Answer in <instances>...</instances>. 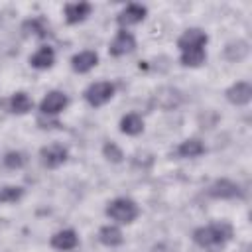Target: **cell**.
Wrapping results in <instances>:
<instances>
[{"instance_id":"obj_14","label":"cell","mask_w":252,"mask_h":252,"mask_svg":"<svg viewBox=\"0 0 252 252\" xmlns=\"http://www.w3.org/2000/svg\"><path fill=\"white\" fill-rule=\"evenodd\" d=\"M96 63H98V55L91 49L79 51L71 57V67L75 73H89L93 67H96Z\"/></svg>"},{"instance_id":"obj_13","label":"cell","mask_w":252,"mask_h":252,"mask_svg":"<svg viewBox=\"0 0 252 252\" xmlns=\"http://www.w3.org/2000/svg\"><path fill=\"white\" fill-rule=\"evenodd\" d=\"M49 244L55 248V250H61V252H67V250H73L79 246V236L75 230L71 228H65V230H59L51 236Z\"/></svg>"},{"instance_id":"obj_2","label":"cell","mask_w":252,"mask_h":252,"mask_svg":"<svg viewBox=\"0 0 252 252\" xmlns=\"http://www.w3.org/2000/svg\"><path fill=\"white\" fill-rule=\"evenodd\" d=\"M106 217L110 220H116L118 224H130L138 219L140 215V207L136 201L128 199V197H118V199H112L106 209H104Z\"/></svg>"},{"instance_id":"obj_20","label":"cell","mask_w":252,"mask_h":252,"mask_svg":"<svg viewBox=\"0 0 252 252\" xmlns=\"http://www.w3.org/2000/svg\"><path fill=\"white\" fill-rule=\"evenodd\" d=\"M201 154H205V146L197 138H187L177 146V156L181 158H199Z\"/></svg>"},{"instance_id":"obj_24","label":"cell","mask_w":252,"mask_h":252,"mask_svg":"<svg viewBox=\"0 0 252 252\" xmlns=\"http://www.w3.org/2000/svg\"><path fill=\"white\" fill-rule=\"evenodd\" d=\"M26 161H28L26 154L24 152H18V150H12V152H8L4 156V165L8 169H22L26 165Z\"/></svg>"},{"instance_id":"obj_1","label":"cell","mask_w":252,"mask_h":252,"mask_svg":"<svg viewBox=\"0 0 252 252\" xmlns=\"http://www.w3.org/2000/svg\"><path fill=\"white\" fill-rule=\"evenodd\" d=\"M230 238H232V224H228L224 220H219V222H213L207 226H199L193 230V242L197 246L209 248V250L222 248Z\"/></svg>"},{"instance_id":"obj_9","label":"cell","mask_w":252,"mask_h":252,"mask_svg":"<svg viewBox=\"0 0 252 252\" xmlns=\"http://www.w3.org/2000/svg\"><path fill=\"white\" fill-rule=\"evenodd\" d=\"M209 41V35L201 30V28H189L185 30L179 39H177V47L181 51H187V49H197V47H205Z\"/></svg>"},{"instance_id":"obj_5","label":"cell","mask_w":252,"mask_h":252,"mask_svg":"<svg viewBox=\"0 0 252 252\" xmlns=\"http://www.w3.org/2000/svg\"><path fill=\"white\" fill-rule=\"evenodd\" d=\"M183 102V94L175 87H159L154 94V104L161 110H173Z\"/></svg>"},{"instance_id":"obj_6","label":"cell","mask_w":252,"mask_h":252,"mask_svg":"<svg viewBox=\"0 0 252 252\" xmlns=\"http://www.w3.org/2000/svg\"><path fill=\"white\" fill-rule=\"evenodd\" d=\"M146 14H148V8L146 6H142V4H128V6H124L118 12L116 24L120 26V30H126L130 26H136V24L144 22Z\"/></svg>"},{"instance_id":"obj_3","label":"cell","mask_w":252,"mask_h":252,"mask_svg":"<svg viewBox=\"0 0 252 252\" xmlns=\"http://www.w3.org/2000/svg\"><path fill=\"white\" fill-rule=\"evenodd\" d=\"M112 96H114V85L108 83V81L93 83V85H89V89L85 91V100H87L91 106H94V108L106 104Z\"/></svg>"},{"instance_id":"obj_25","label":"cell","mask_w":252,"mask_h":252,"mask_svg":"<svg viewBox=\"0 0 252 252\" xmlns=\"http://www.w3.org/2000/svg\"><path fill=\"white\" fill-rule=\"evenodd\" d=\"M102 154H104V158H106L108 161H112V163H120V161L124 159L122 150H120L118 144H114V142H104V146H102Z\"/></svg>"},{"instance_id":"obj_23","label":"cell","mask_w":252,"mask_h":252,"mask_svg":"<svg viewBox=\"0 0 252 252\" xmlns=\"http://www.w3.org/2000/svg\"><path fill=\"white\" fill-rule=\"evenodd\" d=\"M24 197V187L20 185H6L0 189V203H18Z\"/></svg>"},{"instance_id":"obj_22","label":"cell","mask_w":252,"mask_h":252,"mask_svg":"<svg viewBox=\"0 0 252 252\" xmlns=\"http://www.w3.org/2000/svg\"><path fill=\"white\" fill-rule=\"evenodd\" d=\"M181 65L185 67H201L207 59V51L205 47H197V49H187V51H181Z\"/></svg>"},{"instance_id":"obj_11","label":"cell","mask_w":252,"mask_h":252,"mask_svg":"<svg viewBox=\"0 0 252 252\" xmlns=\"http://www.w3.org/2000/svg\"><path fill=\"white\" fill-rule=\"evenodd\" d=\"M224 94H226L228 102H232L236 106H244V104H248L252 100V87L246 81H238V83L230 85Z\"/></svg>"},{"instance_id":"obj_12","label":"cell","mask_w":252,"mask_h":252,"mask_svg":"<svg viewBox=\"0 0 252 252\" xmlns=\"http://www.w3.org/2000/svg\"><path fill=\"white\" fill-rule=\"evenodd\" d=\"M91 12H93L91 2H71V4H65V8H63L65 22L71 26L87 20V16H91Z\"/></svg>"},{"instance_id":"obj_10","label":"cell","mask_w":252,"mask_h":252,"mask_svg":"<svg viewBox=\"0 0 252 252\" xmlns=\"http://www.w3.org/2000/svg\"><path fill=\"white\" fill-rule=\"evenodd\" d=\"M134 47H136V37L126 30H118V33L114 35V39L108 45V53L112 57H122L126 53L134 51Z\"/></svg>"},{"instance_id":"obj_16","label":"cell","mask_w":252,"mask_h":252,"mask_svg":"<svg viewBox=\"0 0 252 252\" xmlns=\"http://www.w3.org/2000/svg\"><path fill=\"white\" fill-rule=\"evenodd\" d=\"M55 63V51H53V47H49V45H43V47H39L32 57H30V65L33 67V69H49L51 65Z\"/></svg>"},{"instance_id":"obj_21","label":"cell","mask_w":252,"mask_h":252,"mask_svg":"<svg viewBox=\"0 0 252 252\" xmlns=\"http://www.w3.org/2000/svg\"><path fill=\"white\" fill-rule=\"evenodd\" d=\"M22 30H24L26 33H32V35L39 37V39L47 37V33H49V26H47V22H45L43 18H32V20H26L24 26H22Z\"/></svg>"},{"instance_id":"obj_7","label":"cell","mask_w":252,"mask_h":252,"mask_svg":"<svg viewBox=\"0 0 252 252\" xmlns=\"http://www.w3.org/2000/svg\"><path fill=\"white\" fill-rule=\"evenodd\" d=\"M67 148L61 146V144H49V146H43L39 150V158H41V163L49 169H55L59 165H63L67 161Z\"/></svg>"},{"instance_id":"obj_19","label":"cell","mask_w":252,"mask_h":252,"mask_svg":"<svg viewBox=\"0 0 252 252\" xmlns=\"http://www.w3.org/2000/svg\"><path fill=\"white\" fill-rule=\"evenodd\" d=\"M32 108H33V100L30 98L28 93L18 91V93H14V94L10 96V110H12L14 114H26V112H30Z\"/></svg>"},{"instance_id":"obj_18","label":"cell","mask_w":252,"mask_h":252,"mask_svg":"<svg viewBox=\"0 0 252 252\" xmlns=\"http://www.w3.org/2000/svg\"><path fill=\"white\" fill-rule=\"evenodd\" d=\"M98 240H100L104 246L114 248V246H120V244L124 242V234H122V230H120L118 226L106 224V226H102V228L98 230Z\"/></svg>"},{"instance_id":"obj_8","label":"cell","mask_w":252,"mask_h":252,"mask_svg":"<svg viewBox=\"0 0 252 252\" xmlns=\"http://www.w3.org/2000/svg\"><path fill=\"white\" fill-rule=\"evenodd\" d=\"M67 104H69V98H67L65 93H61V91H49L43 96V100L39 102V110H41V114L53 116V114L63 112L67 108Z\"/></svg>"},{"instance_id":"obj_15","label":"cell","mask_w":252,"mask_h":252,"mask_svg":"<svg viewBox=\"0 0 252 252\" xmlns=\"http://www.w3.org/2000/svg\"><path fill=\"white\" fill-rule=\"evenodd\" d=\"M248 53H250V45H248V41H244V39L230 41V43H226V47H224V59L230 61V63H238V61L246 59Z\"/></svg>"},{"instance_id":"obj_17","label":"cell","mask_w":252,"mask_h":252,"mask_svg":"<svg viewBox=\"0 0 252 252\" xmlns=\"http://www.w3.org/2000/svg\"><path fill=\"white\" fill-rule=\"evenodd\" d=\"M120 132L126 134V136H138L144 132V120L140 114L136 112H130L126 116H122L120 120Z\"/></svg>"},{"instance_id":"obj_4","label":"cell","mask_w":252,"mask_h":252,"mask_svg":"<svg viewBox=\"0 0 252 252\" xmlns=\"http://www.w3.org/2000/svg\"><path fill=\"white\" fill-rule=\"evenodd\" d=\"M207 195L213 199H236V197H242V189L232 179L222 177V179H217L209 185Z\"/></svg>"}]
</instances>
